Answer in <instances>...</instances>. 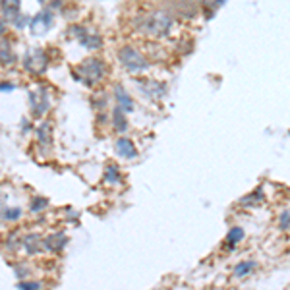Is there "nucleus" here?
Returning a JSON list of instances; mask_svg holds the SVG:
<instances>
[{
    "instance_id": "f3484780",
    "label": "nucleus",
    "mask_w": 290,
    "mask_h": 290,
    "mask_svg": "<svg viewBox=\"0 0 290 290\" xmlns=\"http://www.w3.org/2000/svg\"><path fill=\"white\" fill-rule=\"evenodd\" d=\"M255 269H257V261H252V259L240 261L234 267V277L236 279H244V277H248L250 273H254Z\"/></svg>"
},
{
    "instance_id": "4468645a",
    "label": "nucleus",
    "mask_w": 290,
    "mask_h": 290,
    "mask_svg": "<svg viewBox=\"0 0 290 290\" xmlns=\"http://www.w3.org/2000/svg\"><path fill=\"white\" fill-rule=\"evenodd\" d=\"M105 182L110 184V186H118V184H122V172H120V166L118 164H112L109 163L105 166Z\"/></svg>"
},
{
    "instance_id": "7c9ffc66",
    "label": "nucleus",
    "mask_w": 290,
    "mask_h": 290,
    "mask_svg": "<svg viewBox=\"0 0 290 290\" xmlns=\"http://www.w3.org/2000/svg\"><path fill=\"white\" fill-rule=\"evenodd\" d=\"M19 130H21V134L25 136L27 132H31V122H29L27 118H21V122H19Z\"/></svg>"
},
{
    "instance_id": "b1692460",
    "label": "nucleus",
    "mask_w": 290,
    "mask_h": 290,
    "mask_svg": "<svg viewBox=\"0 0 290 290\" xmlns=\"http://www.w3.org/2000/svg\"><path fill=\"white\" fill-rule=\"evenodd\" d=\"M6 248H8V250H12V252H16L18 248H21V238H19L18 234L8 236V242H6Z\"/></svg>"
},
{
    "instance_id": "c756f323",
    "label": "nucleus",
    "mask_w": 290,
    "mask_h": 290,
    "mask_svg": "<svg viewBox=\"0 0 290 290\" xmlns=\"http://www.w3.org/2000/svg\"><path fill=\"white\" fill-rule=\"evenodd\" d=\"M16 91V85L12 81H0V93H12Z\"/></svg>"
},
{
    "instance_id": "39448f33",
    "label": "nucleus",
    "mask_w": 290,
    "mask_h": 290,
    "mask_svg": "<svg viewBox=\"0 0 290 290\" xmlns=\"http://www.w3.org/2000/svg\"><path fill=\"white\" fill-rule=\"evenodd\" d=\"M118 60L130 73H144L149 70V60L130 45L122 47L118 51Z\"/></svg>"
},
{
    "instance_id": "a211bd4d",
    "label": "nucleus",
    "mask_w": 290,
    "mask_h": 290,
    "mask_svg": "<svg viewBox=\"0 0 290 290\" xmlns=\"http://www.w3.org/2000/svg\"><path fill=\"white\" fill-rule=\"evenodd\" d=\"M244 240V228H240V226H232L230 230H228V234H226V248L228 250H234L236 244H240Z\"/></svg>"
},
{
    "instance_id": "f704fd0d",
    "label": "nucleus",
    "mask_w": 290,
    "mask_h": 290,
    "mask_svg": "<svg viewBox=\"0 0 290 290\" xmlns=\"http://www.w3.org/2000/svg\"><path fill=\"white\" fill-rule=\"evenodd\" d=\"M97 122H99V124H107V122H109V116H107L105 112H99V114H97Z\"/></svg>"
},
{
    "instance_id": "c9c22d12",
    "label": "nucleus",
    "mask_w": 290,
    "mask_h": 290,
    "mask_svg": "<svg viewBox=\"0 0 290 290\" xmlns=\"http://www.w3.org/2000/svg\"><path fill=\"white\" fill-rule=\"evenodd\" d=\"M39 4H43V6H47V4H49V0H39Z\"/></svg>"
},
{
    "instance_id": "f03ea898",
    "label": "nucleus",
    "mask_w": 290,
    "mask_h": 290,
    "mask_svg": "<svg viewBox=\"0 0 290 290\" xmlns=\"http://www.w3.org/2000/svg\"><path fill=\"white\" fill-rule=\"evenodd\" d=\"M138 27L142 31H145L147 35L164 37L168 35V31L172 29V18L164 10H155L153 14H149L145 19H142Z\"/></svg>"
},
{
    "instance_id": "6ab92c4d",
    "label": "nucleus",
    "mask_w": 290,
    "mask_h": 290,
    "mask_svg": "<svg viewBox=\"0 0 290 290\" xmlns=\"http://www.w3.org/2000/svg\"><path fill=\"white\" fill-rule=\"evenodd\" d=\"M47 207H49V200L43 198V196H33V198L29 200V213H33V215L43 213Z\"/></svg>"
},
{
    "instance_id": "bb28decb",
    "label": "nucleus",
    "mask_w": 290,
    "mask_h": 290,
    "mask_svg": "<svg viewBox=\"0 0 290 290\" xmlns=\"http://www.w3.org/2000/svg\"><path fill=\"white\" fill-rule=\"evenodd\" d=\"M43 285L41 283H37V281H19L18 283V289H23V290H35V289H41Z\"/></svg>"
},
{
    "instance_id": "423d86ee",
    "label": "nucleus",
    "mask_w": 290,
    "mask_h": 290,
    "mask_svg": "<svg viewBox=\"0 0 290 290\" xmlns=\"http://www.w3.org/2000/svg\"><path fill=\"white\" fill-rule=\"evenodd\" d=\"M55 21H56L55 12L45 8V10H41L39 14H35L31 18V21H29V33L33 37H45L55 27Z\"/></svg>"
},
{
    "instance_id": "a878e982",
    "label": "nucleus",
    "mask_w": 290,
    "mask_h": 290,
    "mask_svg": "<svg viewBox=\"0 0 290 290\" xmlns=\"http://www.w3.org/2000/svg\"><path fill=\"white\" fill-rule=\"evenodd\" d=\"M279 228L281 230H289L290 228V211H283L279 217Z\"/></svg>"
},
{
    "instance_id": "5701e85b",
    "label": "nucleus",
    "mask_w": 290,
    "mask_h": 290,
    "mask_svg": "<svg viewBox=\"0 0 290 290\" xmlns=\"http://www.w3.org/2000/svg\"><path fill=\"white\" fill-rule=\"evenodd\" d=\"M10 267L14 269V273H16V277H18L19 281H23V279L29 277V267L23 265V263H10Z\"/></svg>"
},
{
    "instance_id": "aec40b11",
    "label": "nucleus",
    "mask_w": 290,
    "mask_h": 290,
    "mask_svg": "<svg viewBox=\"0 0 290 290\" xmlns=\"http://www.w3.org/2000/svg\"><path fill=\"white\" fill-rule=\"evenodd\" d=\"M263 200H265L263 190H261V188H257V190H254L252 194L244 196V198L240 200V205H257V203H261Z\"/></svg>"
},
{
    "instance_id": "c85d7f7f",
    "label": "nucleus",
    "mask_w": 290,
    "mask_h": 290,
    "mask_svg": "<svg viewBox=\"0 0 290 290\" xmlns=\"http://www.w3.org/2000/svg\"><path fill=\"white\" fill-rule=\"evenodd\" d=\"M93 109H97V110H105V109H107V97L103 95V97H97V99H93Z\"/></svg>"
},
{
    "instance_id": "6e6552de",
    "label": "nucleus",
    "mask_w": 290,
    "mask_h": 290,
    "mask_svg": "<svg viewBox=\"0 0 290 290\" xmlns=\"http://www.w3.org/2000/svg\"><path fill=\"white\" fill-rule=\"evenodd\" d=\"M21 248L27 252V255H37L43 252L45 248V238L37 232H31V234L23 236L21 238Z\"/></svg>"
},
{
    "instance_id": "412c9836",
    "label": "nucleus",
    "mask_w": 290,
    "mask_h": 290,
    "mask_svg": "<svg viewBox=\"0 0 290 290\" xmlns=\"http://www.w3.org/2000/svg\"><path fill=\"white\" fill-rule=\"evenodd\" d=\"M89 33V29L87 27H83V25H79V23H72V25H68V35L72 37L73 41H81L83 37Z\"/></svg>"
},
{
    "instance_id": "4be33fe9",
    "label": "nucleus",
    "mask_w": 290,
    "mask_h": 290,
    "mask_svg": "<svg viewBox=\"0 0 290 290\" xmlns=\"http://www.w3.org/2000/svg\"><path fill=\"white\" fill-rule=\"evenodd\" d=\"M29 21H31V18L27 16V14H23V12H19V14H16L14 18H12V27L14 29H18V31H21V29H25V27H29Z\"/></svg>"
},
{
    "instance_id": "ddd939ff",
    "label": "nucleus",
    "mask_w": 290,
    "mask_h": 290,
    "mask_svg": "<svg viewBox=\"0 0 290 290\" xmlns=\"http://www.w3.org/2000/svg\"><path fill=\"white\" fill-rule=\"evenodd\" d=\"M35 134H37V142L41 147H45V149H49L51 145H53V124L51 122H41L39 126L35 128Z\"/></svg>"
},
{
    "instance_id": "9b49d317",
    "label": "nucleus",
    "mask_w": 290,
    "mask_h": 290,
    "mask_svg": "<svg viewBox=\"0 0 290 290\" xmlns=\"http://www.w3.org/2000/svg\"><path fill=\"white\" fill-rule=\"evenodd\" d=\"M18 62V55L12 49V43L6 37H0V64L2 66H14Z\"/></svg>"
},
{
    "instance_id": "dca6fc26",
    "label": "nucleus",
    "mask_w": 290,
    "mask_h": 290,
    "mask_svg": "<svg viewBox=\"0 0 290 290\" xmlns=\"http://www.w3.org/2000/svg\"><path fill=\"white\" fill-rule=\"evenodd\" d=\"M112 124H114V130L124 134L128 130V118H126V110H122L118 105L114 107V112H112Z\"/></svg>"
},
{
    "instance_id": "7ed1b4c3",
    "label": "nucleus",
    "mask_w": 290,
    "mask_h": 290,
    "mask_svg": "<svg viewBox=\"0 0 290 290\" xmlns=\"http://www.w3.org/2000/svg\"><path fill=\"white\" fill-rule=\"evenodd\" d=\"M51 64V56L45 49L31 47L23 55V70L31 75H43Z\"/></svg>"
},
{
    "instance_id": "f257e3e1",
    "label": "nucleus",
    "mask_w": 290,
    "mask_h": 290,
    "mask_svg": "<svg viewBox=\"0 0 290 290\" xmlns=\"http://www.w3.org/2000/svg\"><path fill=\"white\" fill-rule=\"evenodd\" d=\"M105 75H107V62L103 58H99V56H89L79 66L72 68L73 79L83 83V85H87V87L99 83Z\"/></svg>"
},
{
    "instance_id": "cd10ccee",
    "label": "nucleus",
    "mask_w": 290,
    "mask_h": 290,
    "mask_svg": "<svg viewBox=\"0 0 290 290\" xmlns=\"http://www.w3.org/2000/svg\"><path fill=\"white\" fill-rule=\"evenodd\" d=\"M6 8H21V0H0V10Z\"/></svg>"
},
{
    "instance_id": "393cba45",
    "label": "nucleus",
    "mask_w": 290,
    "mask_h": 290,
    "mask_svg": "<svg viewBox=\"0 0 290 290\" xmlns=\"http://www.w3.org/2000/svg\"><path fill=\"white\" fill-rule=\"evenodd\" d=\"M19 217H21V209L19 207H10V209L4 211V218L6 220H18Z\"/></svg>"
},
{
    "instance_id": "9d476101",
    "label": "nucleus",
    "mask_w": 290,
    "mask_h": 290,
    "mask_svg": "<svg viewBox=\"0 0 290 290\" xmlns=\"http://www.w3.org/2000/svg\"><path fill=\"white\" fill-rule=\"evenodd\" d=\"M114 149H116V155L122 157V159H136L138 157V149H136V144L130 140V138H118L116 144H114Z\"/></svg>"
},
{
    "instance_id": "2eb2a0df",
    "label": "nucleus",
    "mask_w": 290,
    "mask_h": 290,
    "mask_svg": "<svg viewBox=\"0 0 290 290\" xmlns=\"http://www.w3.org/2000/svg\"><path fill=\"white\" fill-rule=\"evenodd\" d=\"M79 45L83 49H87V51H99V49H103L105 41H103V37L97 35V33H87V35L79 41Z\"/></svg>"
},
{
    "instance_id": "473e14b6",
    "label": "nucleus",
    "mask_w": 290,
    "mask_h": 290,
    "mask_svg": "<svg viewBox=\"0 0 290 290\" xmlns=\"http://www.w3.org/2000/svg\"><path fill=\"white\" fill-rule=\"evenodd\" d=\"M77 217H79V211H75L72 207L66 209V218H68V220H73V218H77Z\"/></svg>"
},
{
    "instance_id": "1a4fd4ad",
    "label": "nucleus",
    "mask_w": 290,
    "mask_h": 290,
    "mask_svg": "<svg viewBox=\"0 0 290 290\" xmlns=\"http://www.w3.org/2000/svg\"><path fill=\"white\" fill-rule=\"evenodd\" d=\"M68 246V236L64 230H58V232H53L45 238V250L53 252V254H60L64 248Z\"/></svg>"
},
{
    "instance_id": "72a5a7b5",
    "label": "nucleus",
    "mask_w": 290,
    "mask_h": 290,
    "mask_svg": "<svg viewBox=\"0 0 290 290\" xmlns=\"http://www.w3.org/2000/svg\"><path fill=\"white\" fill-rule=\"evenodd\" d=\"M8 21L6 19H0V37H6V31H8Z\"/></svg>"
},
{
    "instance_id": "0eeeda50",
    "label": "nucleus",
    "mask_w": 290,
    "mask_h": 290,
    "mask_svg": "<svg viewBox=\"0 0 290 290\" xmlns=\"http://www.w3.org/2000/svg\"><path fill=\"white\" fill-rule=\"evenodd\" d=\"M138 87L142 93H145L147 97L151 99H163L166 95V83H161V81H144V79H138L136 81Z\"/></svg>"
},
{
    "instance_id": "2f4dec72",
    "label": "nucleus",
    "mask_w": 290,
    "mask_h": 290,
    "mask_svg": "<svg viewBox=\"0 0 290 290\" xmlns=\"http://www.w3.org/2000/svg\"><path fill=\"white\" fill-rule=\"evenodd\" d=\"M201 2H203L207 8H217V6H220L224 0H201Z\"/></svg>"
},
{
    "instance_id": "f8f14e48",
    "label": "nucleus",
    "mask_w": 290,
    "mask_h": 290,
    "mask_svg": "<svg viewBox=\"0 0 290 290\" xmlns=\"http://www.w3.org/2000/svg\"><path fill=\"white\" fill-rule=\"evenodd\" d=\"M114 97H116V103H118V107L122 110H126V112H134L136 110V105H134V99L130 97V93L126 91L124 85H114Z\"/></svg>"
},
{
    "instance_id": "20e7f679",
    "label": "nucleus",
    "mask_w": 290,
    "mask_h": 290,
    "mask_svg": "<svg viewBox=\"0 0 290 290\" xmlns=\"http://www.w3.org/2000/svg\"><path fill=\"white\" fill-rule=\"evenodd\" d=\"M27 101H29V110H31V116L33 118H43L49 109H51V93L49 87L39 83L33 89H29L27 93Z\"/></svg>"
},
{
    "instance_id": "e433bc0d",
    "label": "nucleus",
    "mask_w": 290,
    "mask_h": 290,
    "mask_svg": "<svg viewBox=\"0 0 290 290\" xmlns=\"http://www.w3.org/2000/svg\"><path fill=\"white\" fill-rule=\"evenodd\" d=\"M70 2H73V0H70Z\"/></svg>"
}]
</instances>
